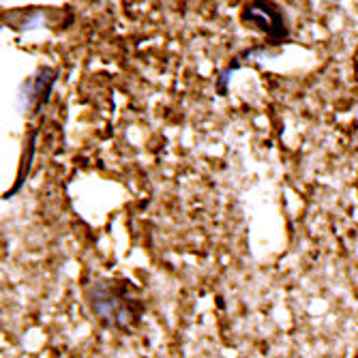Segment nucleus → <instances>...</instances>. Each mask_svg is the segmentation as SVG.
I'll list each match as a JSON object with an SVG mask.
<instances>
[{"mask_svg":"<svg viewBox=\"0 0 358 358\" xmlns=\"http://www.w3.org/2000/svg\"><path fill=\"white\" fill-rule=\"evenodd\" d=\"M84 301L96 322L118 333H131L136 327H140L146 311L144 299L136 285L116 277L92 281L84 292Z\"/></svg>","mask_w":358,"mask_h":358,"instance_id":"obj_1","label":"nucleus"},{"mask_svg":"<svg viewBox=\"0 0 358 358\" xmlns=\"http://www.w3.org/2000/svg\"><path fill=\"white\" fill-rule=\"evenodd\" d=\"M241 22L245 26H251L259 30L266 37V45H283L289 39V28L285 22L283 11L275 3H266V0H255V3H247L241 9Z\"/></svg>","mask_w":358,"mask_h":358,"instance_id":"obj_2","label":"nucleus"},{"mask_svg":"<svg viewBox=\"0 0 358 358\" xmlns=\"http://www.w3.org/2000/svg\"><path fill=\"white\" fill-rule=\"evenodd\" d=\"M58 82V69L56 67H39L35 76L26 78V82L22 84L20 88V94H17V106H20V112L26 116H37L43 106H48L50 101V94L54 90Z\"/></svg>","mask_w":358,"mask_h":358,"instance_id":"obj_3","label":"nucleus"},{"mask_svg":"<svg viewBox=\"0 0 358 358\" xmlns=\"http://www.w3.org/2000/svg\"><path fill=\"white\" fill-rule=\"evenodd\" d=\"M54 15V9H17L11 11L9 15L5 13V22H9V26L13 30H30V28H37L41 24L48 22V17Z\"/></svg>","mask_w":358,"mask_h":358,"instance_id":"obj_4","label":"nucleus"},{"mask_svg":"<svg viewBox=\"0 0 358 358\" xmlns=\"http://www.w3.org/2000/svg\"><path fill=\"white\" fill-rule=\"evenodd\" d=\"M37 136H39V129H32V134H30V138H28V155L24 152V157H22V164H20V170H17V178H15V185L3 195L5 200H9V198H13V195H17L20 191H22V187L26 185V178H28V174H30V166H32V159H35V152H37Z\"/></svg>","mask_w":358,"mask_h":358,"instance_id":"obj_5","label":"nucleus"},{"mask_svg":"<svg viewBox=\"0 0 358 358\" xmlns=\"http://www.w3.org/2000/svg\"><path fill=\"white\" fill-rule=\"evenodd\" d=\"M354 358H358V352H356V354H354Z\"/></svg>","mask_w":358,"mask_h":358,"instance_id":"obj_6","label":"nucleus"},{"mask_svg":"<svg viewBox=\"0 0 358 358\" xmlns=\"http://www.w3.org/2000/svg\"><path fill=\"white\" fill-rule=\"evenodd\" d=\"M356 189H358V185H356Z\"/></svg>","mask_w":358,"mask_h":358,"instance_id":"obj_7","label":"nucleus"}]
</instances>
